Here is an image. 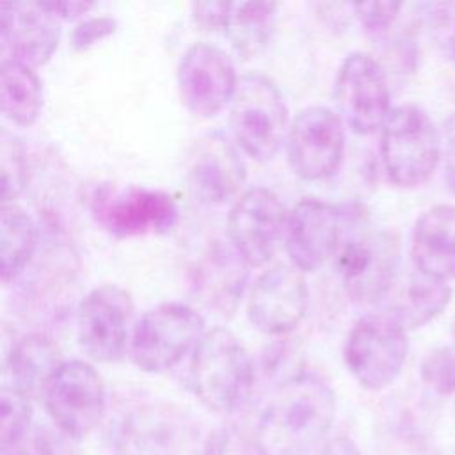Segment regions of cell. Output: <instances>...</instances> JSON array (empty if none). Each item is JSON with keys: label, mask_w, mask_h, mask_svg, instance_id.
<instances>
[{"label": "cell", "mask_w": 455, "mask_h": 455, "mask_svg": "<svg viewBox=\"0 0 455 455\" xmlns=\"http://www.w3.org/2000/svg\"><path fill=\"white\" fill-rule=\"evenodd\" d=\"M286 208L263 187L242 192L228 215V240L249 267H263L284 235Z\"/></svg>", "instance_id": "obj_14"}, {"label": "cell", "mask_w": 455, "mask_h": 455, "mask_svg": "<svg viewBox=\"0 0 455 455\" xmlns=\"http://www.w3.org/2000/svg\"><path fill=\"white\" fill-rule=\"evenodd\" d=\"M279 5L275 2H233L228 37L235 53L242 59H252L263 50L270 34Z\"/></svg>", "instance_id": "obj_25"}, {"label": "cell", "mask_w": 455, "mask_h": 455, "mask_svg": "<svg viewBox=\"0 0 455 455\" xmlns=\"http://www.w3.org/2000/svg\"><path fill=\"white\" fill-rule=\"evenodd\" d=\"M91 210L96 222L117 238L160 235L178 220L171 194L140 185H105L94 192Z\"/></svg>", "instance_id": "obj_11"}, {"label": "cell", "mask_w": 455, "mask_h": 455, "mask_svg": "<svg viewBox=\"0 0 455 455\" xmlns=\"http://www.w3.org/2000/svg\"><path fill=\"white\" fill-rule=\"evenodd\" d=\"M441 155L444 156V178L455 194V112L444 121L441 133Z\"/></svg>", "instance_id": "obj_34"}, {"label": "cell", "mask_w": 455, "mask_h": 455, "mask_svg": "<svg viewBox=\"0 0 455 455\" xmlns=\"http://www.w3.org/2000/svg\"><path fill=\"white\" fill-rule=\"evenodd\" d=\"M231 9H233V2H220V0L196 2L192 5V18L204 30H220V28H226Z\"/></svg>", "instance_id": "obj_32"}, {"label": "cell", "mask_w": 455, "mask_h": 455, "mask_svg": "<svg viewBox=\"0 0 455 455\" xmlns=\"http://www.w3.org/2000/svg\"><path fill=\"white\" fill-rule=\"evenodd\" d=\"M0 455H28V453L20 446H12V448H2Z\"/></svg>", "instance_id": "obj_40"}, {"label": "cell", "mask_w": 455, "mask_h": 455, "mask_svg": "<svg viewBox=\"0 0 455 455\" xmlns=\"http://www.w3.org/2000/svg\"><path fill=\"white\" fill-rule=\"evenodd\" d=\"M41 398L57 428L71 439L89 435L103 419L107 407L100 373L82 359L64 361L46 382Z\"/></svg>", "instance_id": "obj_8"}, {"label": "cell", "mask_w": 455, "mask_h": 455, "mask_svg": "<svg viewBox=\"0 0 455 455\" xmlns=\"http://www.w3.org/2000/svg\"><path fill=\"white\" fill-rule=\"evenodd\" d=\"M307 283L293 265L277 263L261 272L249 288L247 318L265 334L291 332L307 311Z\"/></svg>", "instance_id": "obj_15"}, {"label": "cell", "mask_w": 455, "mask_h": 455, "mask_svg": "<svg viewBox=\"0 0 455 455\" xmlns=\"http://www.w3.org/2000/svg\"><path fill=\"white\" fill-rule=\"evenodd\" d=\"M60 39V23L39 2L9 4L7 50L11 59L30 68L46 64Z\"/></svg>", "instance_id": "obj_21"}, {"label": "cell", "mask_w": 455, "mask_h": 455, "mask_svg": "<svg viewBox=\"0 0 455 455\" xmlns=\"http://www.w3.org/2000/svg\"><path fill=\"white\" fill-rule=\"evenodd\" d=\"M249 265L229 242H213L196 270L201 300L222 316H233L249 281Z\"/></svg>", "instance_id": "obj_18"}, {"label": "cell", "mask_w": 455, "mask_h": 455, "mask_svg": "<svg viewBox=\"0 0 455 455\" xmlns=\"http://www.w3.org/2000/svg\"><path fill=\"white\" fill-rule=\"evenodd\" d=\"M64 363L57 343L43 334L32 332L18 338L9 359L12 386L30 396H41L46 382Z\"/></svg>", "instance_id": "obj_23"}, {"label": "cell", "mask_w": 455, "mask_h": 455, "mask_svg": "<svg viewBox=\"0 0 455 455\" xmlns=\"http://www.w3.org/2000/svg\"><path fill=\"white\" fill-rule=\"evenodd\" d=\"M117 28V20L107 14L82 18L69 34V44L75 52H84L105 37L112 36Z\"/></svg>", "instance_id": "obj_31"}, {"label": "cell", "mask_w": 455, "mask_h": 455, "mask_svg": "<svg viewBox=\"0 0 455 455\" xmlns=\"http://www.w3.org/2000/svg\"><path fill=\"white\" fill-rule=\"evenodd\" d=\"M288 107L279 87L256 71L238 76L229 101V128L238 148L256 162H267L284 144Z\"/></svg>", "instance_id": "obj_5"}, {"label": "cell", "mask_w": 455, "mask_h": 455, "mask_svg": "<svg viewBox=\"0 0 455 455\" xmlns=\"http://www.w3.org/2000/svg\"><path fill=\"white\" fill-rule=\"evenodd\" d=\"M336 114L354 133L370 135L391 112V89L380 62L364 52L348 53L334 80Z\"/></svg>", "instance_id": "obj_9"}, {"label": "cell", "mask_w": 455, "mask_h": 455, "mask_svg": "<svg viewBox=\"0 0 455 455\" xmlns=\"http://www.w3.org/2000/svg\"><path fill=\"white\" fill-rule=\"evenodd\" d=\"M427 27L441 55L455 62V2L428 4Z\"/></svg>", "instance_id": "obj_29"}, {"label": "cell", "mask_w": 455, "mask_h": 455, "mask_svg": "<svg viewBox=\"0 0 455 455\" xmlns=\"http://www.w3.org/2000/svg\"><path fill=\"white\" fill-rule=\"evenodd\" d=\"M341 206L320 197H300L286 215L284 247L291 265L313 272L334 256L341 233Z\"/></svg>", "instance_id": "obj_16"}, {"label": "cell", "mask_w": 455, "mask_h": 455, "mask_svg": "<svg viewBox=\"0 0 455 455\" xmlns=\"http://www.w3.org/2000/svg\"><path fill=\"white\" fill-rule=\"evenodd\" d=\"M242 437L233 428H220L212 434L204 448V455H245Z\"/></svg>", "instance_id": "obj_33"}, {"label": "cell", "mask_w": 455, "mask_h": 455, "mask_svg": "<svg viewBox=\"0 0 455 455\" xmlns=\"http://www.w3.org/2000/svg\"><path fill=\"white\" fill-rule=\"evenodd\" d=\"M204 334L201 315L183 302H164L139 316L132 325L128 355L148 373H164L192 354Z\"/></svg>", "instance_id": "obj_6"}, {"label": "cell", "mask_w": 455, "mask_h": 455, "mask_svg": "<svg viewBox=\"0 0 455 455\" xmlns=\"http://www.w3.org/2000/svg\"><path fill=\"white\" fill-rule=\"evenodd\" d=\"M133 300L117 284L92 288L78 304L76 332L82 350L98 363H117L128 352Z\"/></svg>", "instance_id": "obj_12"}, {"label": "cell", "mask_w": 455, "mask_h": 455, "mask_svg": "<svg viewBox=\"0 0 455 455\" xmlns=\"http://www.w3.org/2000/svg\"><path fill=\"white\" fill-rule=\"evenodd\" d=\"M64 439H68V435H64L62 432H60V437H55L53 432H41L36 439L37 453L39 455H73L71 444H68Z\"/></svg>", "instance_id": "obj_36"}, {"label": "cell", "mask_w": 455, "mask_h": 455, "mask_svg": "<svg viewBox=\"0 0 455 455\" xmlns=\"http://www.w3.org/2000/svg\"><path fill=\"white\" fill-rule=\"evenodd\" d=\"M7 28H9V2H0V52L7 48Z\"/></svg>", "instance_id": "obj_38"}, {"label": "cell", "mask_w": 455, "mask_h": 455, "mask_svg": "<svg viewBox=\"0 0 455 455\" xmlns=\"http://www.w3.org/2000/svg\"><path fill=\"white\" fill-rule=\"evenodd\" d=\"M403 9L402 2L391 0H373V2H357L352 4L354 16L371 34H382L389 30Z\"/></svg>", "instance_id": "obj_30"}, {"label": "cell", "mask_w": 455, "mask_h": 455, "mask_svg": "<svg viewBox=\"0 0 455 455\" xmlns=\"http://www.w3.org/2000/svg\"><path fill=\"white\" fill-rule=\"evenodd\" d=\"M188 174L190 187L203 203L224 204L240 196L245 165L228 137L210 133L197 144Z\"/></svg>", "instance_id": "obj_17"}, {"label": "cell", "mask_w": 455, "mask_h": 455, "mask_svg": "<svg viewBox=\"0 0 455 455\" xmlns=\"http://www.w3.org/2000/svg\"><path fill=\"white\" fill-rule=\"evenodd\" d=\"M28 183L25 142L12 130L0 126V204L14 203Z\"/></svg>", "instance_id": "obj_26"}, {"label": "cell", "mask_w": 455, "mask_h": 455, "mask_svg": "<svg viewBox=\"0 0 455 455\" xmlns=\"http://www.w3.org/2000/svg\"><path fill=\"white\" fill-rule=\"evenodd\" d=\"M44 107V89L34 68L14 60H0V114L16 126H32Z\"/></svg>", "instance_id": "obj_22"}, {"label": "cell", "mask_w": 455, "mask_h": 455, "mask_svg": "<svg viewBox=\"0 0 455 455\" xmlns=\"http://www.w3.org/2000/svg\"><path fill=\"white\" fill-rule=\"evenodd\" d=\"M16 341H18V338H16L14 329L7 322L0 320V368L9 366V359L14 350Z\"/></svg>", "instance_id": "obj_37"}, {"label": "cell", "mask_w": 455, "mask_h": 455, "mask_svg": "<svg viewBox=\"0 0 455 455\" xmlns=\"http://www.w3.org/2000/svg\"><path fill=\"white\" fill-rule=\"evenodd\" d=\"M423 386L437 396L455 395V347L441 345L425 354L419 364Z\"/></svg>", "instance_id": "obj_28"}, {"label": "cell", "mask_w": 455, "mask_h": 455, "mask_svg": "<svg viewBox=\"0 0 455 455\" xmlns=\"http://www.w3.org/2000/svg\"><path fill=\"white\" fill-rule=\"evenodd\" d=\"M322 455H357L355 448L347 439H338Z\"/></svg>", "instance_id": "obj_39"}, {"label": "cell", "mask_w": 455, "mask_h": 455, "mask_svg": "<svg viewBox=\"0 0 455 455\" xmlns=\"http://www.w3.org/2000/svg\"><path fill=\"white\" fill-rule=\"evenodd\" d=\"M451 339L455 343V318H453V323H451Z\"/></svg>", "instance_id": "obj_41"}, {"label": "cell", "mask_w": 455, "mask_h": 455, "mask_svg": "<svg viewBox=\"0 0 455 455\" xmlns=\"http://www.w3.org/2000/svg\"><path fill=\"white\" fill-rule=\"evenodd\" d=\"M407 354V332L384 311L361 316L343 347L350 375L370 391L389 387L400 377Z\"/></svg>", "instance_id": "obj_7"}, {"label": "cell", "mask_w": 455, "mask_h": 455, "mask_svg": "<svg viewBox=\"0 0 455 455\" xmlns=\"http://www.w3.org/2000/svg\"><path fill=\"white\" fill-rule=\"evenodd\" d=\"M336 396L318 375L302 370L275 386L261 411L252 446L256 455H307L332 427Z\"/></svg>", "instance_id": "obj_1"}, {"label": "cell", "mask_w": 455, "mask_h": 455, "mask_svg": "<svg viewBox=\"0 0 455 455\" xmlns=\"http://www.w3.org/2000/svg\"><path fill=\"white\" fill-rule=\"evenodd\" d=\"M176 84L185 108L197 117L208 119L229 107L238 76L233 59L220 46L199 41L183 52Z\"/></svg>", "instance_id": "obj_13"}, {"label": "cell", "mask_w": 455, "mask_h": 455, "mask_svg": "<svg viewBox=\"0 0 455 455\" xmlns=\"http://www.w3.org/2000/svg\"><path fill=\"white\" fill-rule=\"evenodd\" d=\"M341 233L336 247V267L343 288L355 304L382 300L400 267L398 240L387 231H371L361 206H341Z\"/></svg>", "instance_id": "obj_2"}, {"label": "cell", "mask_w": 455, "mask_h": 455, "mask_svg": "<svg viewBox=\"0 0 455 455\" xmlns=\"http://www.w3.org/2000/svg\"><path fill=\"white\" fill-rule=\"evenodd\" d=\"M380 158L393 185H423L441 160V133L432 117L414 103L393 107L380 126Z\"/></svg>", "instance_id": "obj_4"}, {"label": "cell", "mask_w": 455, "mask_h": 455, "mask_svg": "<svg viewBox=\"0 0 455 455\" xmlns=\"http://www.w3.org/2000/svg\"><path fill=\"white\" fill-rule=\"evenodd\" d=\"M386 299V311L405 332L416 331L435 320L451 300L448 283L409 270L395 279Z\"/></svg>", "instance_id": "obj_20"}, {"label": "cell", "mask_w": 455, "mask_h": 455, "mask_svg": "<svg viewBox=\"0 0 455 455\" xmlns=\"http://www.w3.org/2000/svg\"><path fill=\"white\" fill-rule=\"evenodd\" d=\"M256 366L242 341L224 327L206 331L192 350L190 387L219 414L240 411L256 386Z\"/></svg>", "instance_id": "obj_3"}, {"label": "cell", "mask_w": 455, "mask_h": 455, "mask_svg": "<svg viewBox=\"0 0 455 455\" xmlns=\"http://www.w3.org/2000/svg\"><path fill=\"white\" fill-rule=\"evenodd\" d=\"M32 421L30 400L14 386H0V450L20 446Z\"/></svg>", "instance_id": "obj_27"}, {"label": "cell", "mask_w": 455, "mask_h": 455, "mask_svg": "<svg viewBox=\"0 0 455 455\" xmlns=\"http://www.w3.org/2000/svg\"><path fill=\"white\" fill-rule=\"evenodd\" d=\"M411 258L418 272L448 283L455 279V206L425 210L412 229Z\"/></svg>", "instance_id": "obj_19"}, {"label": "cell", "mask_w": 455, "mask_h": 455, "mask_svg": "<svg viewBox=\"0 0 455 455\" xmlns=\"http://www.w3.org/2000/svg\"><path fill=\"white\" fill-rule=\"evenodd\" d=\"M39 229L25 208L0 204V283L18 279L36 256Z\"/></svg>", "instance_id": "obj_24"}, {"label": "cell", "mask_w": 455, "mask_h": 455, "mask_svg": "<svg viewBox=\"0 0 455 455\" xmlns=\"http://www.w3.org/2000/svg\"><path fill=\"white\" fill-rule=\"evenodd\" d=\"M345 139V124L336 110L323 105L299 110L284 137L290 169L306 181L334 176L343 162Z\"/></svg>", "instance_id": "obj_10"}, {"label": "cell", "mask_w": 455, "mask_h": 455, "mask_svg": "<svg viewBox=\"0 0 455 455\" xmlns=\"http://www.w3.org/2000/svg\"><path fill=\"white\" fill-rule=\"evenodd\" d=\"M39 4L57 20L85 18V14H89L96 7L94 2H84V0H52V2H39Z\"/></svg>", "instance_id": "obj_35"}]
</instances>
